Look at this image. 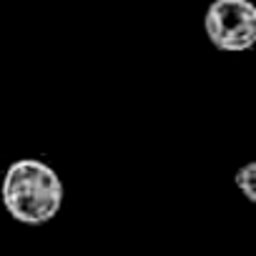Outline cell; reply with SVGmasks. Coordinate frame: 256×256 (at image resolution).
Masks as SVG:
<instances>
[{
	"label": "cell",
	"mask_w": 256,
	"mask_h": 256,
	"mask_svg": "<svg viewBox=\"0 0 256 256\" xmlns=\"http://www.w3.org/2000/svg\"><path fill=\"white\" fill-rule=\"evenodd\" d=\"M234 181H236L238 191H241V194H244L251 204H256V161L244 164V166L236 171Z\"/></svg>",
	"instance_id": "obj_3"
},
{
	"label": "cell",
	"mask_w": 256,
	"mask_h": 256,
	"mask_svg": "<svg viewBox=\"0 0 256 256\" xmlns=\"http://www.w3.org/2000/svg\"><path fill=\"white\" fill-rule=\"evenodd\" d=\"M6 211L28 226L53 221L63 206V181L53 166L38 158L13 161L0 186Z\"/></svg>",
	"instance_id": "obj_1"
},
{
	"label": "cell",
	"mask_w": 256,
	"mask_h": 256,
	"mask_svg": "<svg viewBox=\"0 0 256 256\" xmlns=\"http://www.w3.org/2000/svg\"><path fill=\"white\" fill-rule=\"evenodd\" d=\"M204 30L224 53L251 50L256 46V6L251 0H214L204 16Z\"/></svg>",
	"instance_id": "obj_2"
}]
</instances>
